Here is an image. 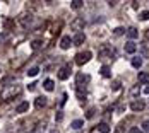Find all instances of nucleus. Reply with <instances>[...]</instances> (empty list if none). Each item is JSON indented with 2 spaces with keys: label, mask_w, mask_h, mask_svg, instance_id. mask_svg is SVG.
Segmentation results:
<instances>
[{
  "label": "nucleus",
  "mask_w": 149,
  "mask_h": 133,
  "mask_svg": "<svg viewBox=\"0 0 149 133\" xmlns=\"http://www.w3.org/2000/svg\"><path fill=\"white\" fill-rule=\"evenodd\" d=\"M91 57H93V55H91V51L77 53V55H75V63H77V65H84V63H88V61L91 60Z\"/></svg>",
  "instance_id": "1"
},
{
  "label": "nucleus",
  "mask_w": 149,
  "mask_h": 133,
  "mask_svg": "<svg viewBox=\"0 0 149 133\" xmlns=\"http://www.w3.org/2000/svg\"><path fill=\"white\" fill-rule=\"evenodd\" d=\"M84 19H81V17H77V19H74L72 22H70V28L74 31H77V32H82V29H84Z\"/></svg>",
  "instance_id": "2"
},
{
  "label": "nucleus",
  "mask_w": 149,
  "mask_h": 133,
  "mask_svg": "<svg viewBox=\"0 0 149 133\" xmlns=\"http://www.w3.org/2000/svg\"><path fill=\"white\" fill-rule=\"evenodd\" d=\"M69 75H70V67H69V65H67V67H62V68L58 70V79L60 80H67Z\"/></svg>",
  "instance_id": "3"
},
{
  "label": "nucleus",
  "mask_w": 149,
  "mask_h": 133,
  "mask_svg": "<svg viewBox=\"0 0 149 133\" xmlns=\"http://www.w3.org/2000/svg\"><path fill=\"white\" fill-rule=\"evenodd\" d=\"M72 44L74 43H72V38H70V36H63L62 41H60V48H62V50H69Z\"/></svg>",
  "instance_id": "4"
},
{
  "label": "nucleus",
  "mask_w": 149,
  "mask_h": 133,
  "mask_svg": "<svg viewBox=\"0 0 149 133\" xmlns=\"http://www.w3.org/2000/svg\"><path fill=\"white\" fill-rule=\"evenodd\" d=\"M146 108V104L142 103V101H132L130 103V109L134 111V113H139V111H142Z\"/></svg>",
  "instance_id": "5"
},
{
  "label": "nucleus",
  "mask_w": 149,
  "mask_h": 133,
  "mask_svg": "<svg viewBox=\"0 0 149 133\" xmlns=\"http://www.w3.org/2000/svg\"><path fill=\"white\" fill-rule=\"evenodd\" d=\"M86 41V34L84 32H77L74 38H72V43H74V46H79V44H82Z\"/></svg>",
  "instance_id": "6"
},
{
  "label": "nucleus",
  "mask_w": 149,
  "mask_h": 133,
  "mask_svg": "<svg viewBox=\"0 0 149 133\" xmlns=\"http://www.w3.org/2000/svg\"><path fill=\"white\" fill-rule=\"evenodd\" d=\"M45 106H46V97L40 96V97L34 99V108H36V109H43Z\"/></svg>",
  "instance_id": "7"
},
{
  "label": "nucleus",
  "mask_w": 149,
  "mask_h": 133,
  "mask_svg": "<svg viewBox=\"0 0 149 133\" xmlns=\"http://www.w3.org/2000/svg\"><path fill=\"white\" fill-rule=\"evenodd\" d=\"M89 75H82V74H77V79H75V85H81L82 87V82L86 84V82H89Z\"/></svg>",
  "instance_id": "8"
},
{
  "label": "nucleus",
  "mask_w": 149,
  "mask_h": 133,
  "mask_svg": "<svg viewBox=\"0 0 149 133\" xmlns=\"http://www.w3.org/2000/svg\"><path fill=\"white\" fill-rule=\"evenodd\" d=\"M29 109V103L28 101H24V103H21L17 108H15V113H26Z\"/></svg>",
  "instance_id": "9"
},
{
  "label": "nucleus",
  "mask_w": 149,
  "mask_h": 133,
  "mask_svg": "<svg viewBox=\"0 0 149 133\" xmlns=\"http://www.w3.org/2000/svg\"><path fill=\"white\" fill-rule=\"evenodd\" d=\"M135 50H137V46H135L134 41H127V43H125V51H127V53L132 55V53H135Z\"/></svg>",
  "instance_id": "10"
},
{
  "label": "nucleus",
  "mask_w": 149,
  "mask_h": 133,
  "mask_svg": "<svg viewBox=\"0 0 149 133\" xmlns=\"http://www.w3.org/2000/svg\"><path fill=\"white\" fill-rule=\"evenodd\" d=\"M43 87H45L48 92H52V90H53V87H55V82H53L52 79H46L45 82H43Z\"/></svg>",
  "instance_id": "11"
},
{
  "label": "nucleus",
  "mask_w": 149,
  "mask_h": 133,
  "mask_svg": "<svg viewBox=\"0 0 149 133\" xmlns=\"http://www.w3.org/2000/svg\"><path fill=\"white\" fill-rule=\"evenodd\" d=\"M127 36H129L130 39H135V38H139V31L135 29V28H129V29H127Z\"/></svg>",
  "instance_id": "12"
},
{
  "label": "nucleus",
  "mask_w": 149,
  "mask_h": 133,
  "mask_svg": "<svg viewBox=\"0 0 149 133\" xmlns=\"http://www.w3.org/2000/svg\"><path fill=\"white\" fill-rule=\"evenodd\" d=\"M84 87V85H82ZM81 85H77V99L79 101H82V99H86V89H82Z\"/></svg>",
  "instance_id": "13"
},
{
  "label": "nucleus",
  "mask_w": 149,
  "mask_h": 133,
  "mask_svg": "<svg viewBox=\"0 0 149 133\" xmlns=\"http://www.w3.org/2000/svg\"><path fill=\"white\" fill-rule=\"evenodd\" d=\"M98 130H100V133H110L111 132V128L108 126V123H100V125H98Z\"/></svg>",
  "instance_id": "14"
},
{
  "label": "nucleus",
  "mask_w": 149,
  "mask_h": 133,
  "mask_svg": "<svg viewBox=\"0 0 149 133\" xmlns=\"http://www.w3.org/2000/svg\"><path fill=\"white\" fill-rule=\"evenodd\" d=\"M14 94H19V87L15 85V87H12L9 92H3V99H9L10 96H14Z\"/></svg>",
  "instance_id": "15"
},
{
  "label": "nucleus",
  "mask_w": 149,
  "mask_h": 133,
  "mask_svg": "<svg viewBox=\"0 0 149 133\" xmlns=\"http://www.w3.org/2000/svg\"><path fill=\"white\" fill-rule=\"evenodd\" d=\"M132 67H134V68H141V67H142V58H141V57H134V58H132Z\"/></svg>",
  "instance_id": "16"
},
{
  "label": "nucleus",
  "mask_w": 149,
  "mask_h": 133,
  "mask_svg": "<svg viewBox=\"0 0 149 133\" xmlns=\"http://www.w3.org/2000/svg\"><path fill=\"white\" fill-rule=\"evenodd\" d=\"M101 75H103L104 79H110V77H111V72H110V67H106V65H103V67H101Z\"/></svg>",
  "instance_id": "17"
},
{
  "label": "nucleus",
  "mask_w": 149,
  "mask_h": 133,
  "mask_svg": "<svg viewBox=\"0 0 149 133\" xmlns=\"http://www.w3.org/2000/svg\"><path fill=\"white\" fill-rule=\"evenodd\" d=\"M82 125H84V119H74L72 121V128H75V130H79V128H82Z\"/></svg>",
  "instance_id": "18"
},
{
  "label": "nucleus",
  "mask_w": 149,
  "mask_h": 133,
  "mask_svg": "<svg viewBox=\"0 0 149 133\" xmlns=\"http://www.w3.org/2000/svg\"><path fill=\"white\" fill-rule=\"evenodd\" d=\"M139 82H142V84H149V74H146V72L139 74Z\"/></svg>",
  "instance_id": "19"
},
{
  "label": "nucleus",
  "mask_w": 149,
  "mask_h": 133,
  "mask_svg": "<svg viewBox=\"0 0 149 133\" xmlns=\"http://www.w3.org/2000/svg\"><path fill=\"white\" fill-rule=\"evenodd\" d=\"M38 74H40V68L38 67H31L29 70H28V77H36Z\"/></svg>",
  "instance_id": "20"
},
{
  "label": "nucleus",
  "mask_w": 149,
  "mask_h": 133,
  "mask_svg": "<svg viewBox=\"0 0 149 133\" xmlns=\"http://www.w3.org/2000/svg\"><path fill=\"white\" fill-rule=\"evenodd\" d=\"M82 3H84V2H81V0H72V2H70L72 9H81V7H82Z\"/></svg>",
  "instance_id": "21"
},
{
  "label": "nucleus",
  "mask_w": 149,
  "mask_h": 133,
  "mask_svg": "<svg viewBox=\"0 0 149 133\" xmlns=\"http://www.w3.org/2000/svg\"><path fill=\"white\" fill-rule=\"evenodd\" d=\"M139 19H141V21H148V19H149V10L141 12V14H139Z\"/></svg>",
  "instance_id": "22"
},
{
  "label": "nucleus",
  "mask_w": 149,
  "mask_h": 133,
  "mask_svg": "<svg viewBox=\"0 0 149 133\" xmlns=\"http://www.w3.org/2000/svg\"><path fill=\"white\" fill-rule=\"evenodd\" d=\"M120 85H122V84H120V80H113V82H111V90H118Z\"/></svg>",
  "instance_id": "23"
},
{
  "label": "nucleus",
  "mask_w": 149,
  "mask_h": 133,
  "mask_svg": "<svg viewBox=\"0 0 149 133\" xmlns=\"http://www.w3.org/2000/svg\"><path fill=\"white\" fill-rule=\"evenodd\" d=\"M123 32H125V29H123V28H117V29L113 31V34H115V36H122Z\"/></svg>",
  "instance_id": "24"
},
{
  "label": "nucleus",
  "mask_w": 149,
  "mask_h": 133,
  "mask_svg": "<svg viewBox=\"0 0 149 133\" xmlns=\"http://www.w3.org/2000/svg\"><path fill=\"white\" fill-rule=\"evenodd\" d=\"M93 116H94V108H91L89 111H88V114H86V118H88V119H91Z\"/></svg>",
  "instance_id": "25"
},
{
  "label": "nucleus",
  "mask_w": 149,
  "mask_h": 133,
  "mask_svg": "<svg viewBox=\"0 0 149 133\" xmlns=\"http://www.w3.org/2000/svg\"><path fill=\"white\" fill-rule=\"evenodd\" d=\"M41 41H34V43H33V50H38V48H40V46H41Z\"/></svg>",
  "instance_id": "26"
},
{
  "label": "nucleus",
  "mask_w": 149,
  "mask_h": 133,
  "mask_svg": "<svg viewBox=\"0 0 149 133\" xmlns=\"http://www.w3.org/2000/svg\"><path fill=\"white\" fill-rule=\"evenodd\" d=\"M142 128H144L146 132H149V119H146V121L142 123Z\"/></svg>",
  "instance_id": "27"
},
{
  "label": "nucleus",
  "mask_w": 149,
  "mask_h": 133,
  "mask_svg": "<svg viewBox=\"0 0 149 133\" xmlns=\"http://www.w3.org/2000/svg\"><path fill=\"white\" fill-rule=\"evenodd\" d=\"M129 133H142V132H141V130H139L137 126H132V128H130V132H129Z\"/></svg>",
  "instance_id": "28"
},
{
  "label": "nucleus",
  "mask_w": 149,
  "mask_h": 133,
  "mask_svg": "<svg viewBox=\"0 0 149 133\" xmlns=\"http://www.w3.org/2000/svg\"><path fill=\"white\" fill-rule=\"evenodd\" d=\"M62 118H63V114H62V113H57V114H55V119H57V121H62Z\"/></svg>",
  "instance_id": "29"
},
{
  "label": "nucleus",
  "mask_w": 149,
  "mask_h": 133,
  "mask_svg": "<svg viewBox=\"0 0 149 133\" xmlns=\"http://www.w3.org/2000/svg\"><path fill=\"white\" fill-rule=\"evenodd\" d=\"M28 89H29V90H34V89H36V84H34V82H33V84H29V85H28Z\"/></svg>",
  "instance_id": "30"
},
{
  "label": "nucleus",
  "mask_w": 149,
  "mask_h": 133,
  "mask_svg": "<svg viewBox=\"0 0 149 133\" xmlns=\"http://www.w3.org/2000/svg\"><path fill=\"white\" fill-rule=\"evenodd\" d=\"M132 94H134V96H135V94H139V87H134V89H132Z\"/></svg>",
  "instance_id": "31"
},
{
  "label": "nucleus",
  "mask_w": 149,
  "mask_h": 133,
  "mask_svg": "<svg viewBox=\"0 0 149 133\" xmlns=\"http://www.w3.org/2000/svg\"><path fill=\"white\" fill-rule=\"evenodd\" d=\"M144 92H146V94H149V85H148L146 89H144Z\"/></svg>",
  "instance_id": "32"
},
{
  "label": "nucleus",
  "mask_w": 149,
  "mask_h": 133,
  "mask_svg": "<svg viewBox=\"0 0 149 133\" xmlns=\"http://www.w3.org/2000/svg\"><path fill=\"white\" fill-rule=\"evenodd\" d=\"M50 133H58V132H57V130H52V132H50Z\"/></svg>",
  "instance_id": "33"
}]
</instances>
